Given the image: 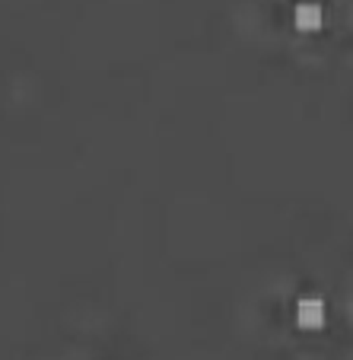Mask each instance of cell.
<instances>
[{"mask_svg": "<svg viewBox=\"0 0 353 360\" xmlns=\"http://www.w3.org/2000/svg\"><path fill=\"white\" fill-rule=\"evenodd\" d=\"M296 322L302 328H321L325 326V303L319 297H302L296 306Z\"/></svg>", "mask_w": 353, "mask_h": 360, "instance_id": "1", "label": "cell"}, {"mask_svg": "<svg viewBox=\"0 0 353 360\" xmlns=\"http://www.w3.org/2000/svg\"><path fill=\"white\" fill-rule=\"evenodd\" d=\"M293 20H296L299 32H315V29H321V7L319 4H299Z\"/></svg>", "mask_w": 353, "mask_h": 360, "instance_id": "2", "label": "cell"}]
</instances>
